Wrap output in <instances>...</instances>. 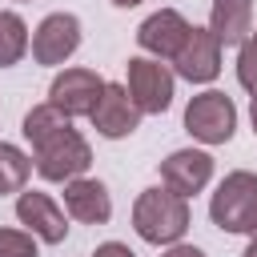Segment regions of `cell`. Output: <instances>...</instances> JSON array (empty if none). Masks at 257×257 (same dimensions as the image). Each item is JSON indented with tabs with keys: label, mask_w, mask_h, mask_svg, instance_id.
Instances as JSON below:
<instances>
[{
	"label": "cell",
	"mask_w": 257,
	"mask_h": 257,
	"mask_svg": "<svg viewBox=\"0 0 257 257\" xmlns=\"http://www.w3.org/2000/svg\"><path fill=\"white\" fill-rule=\"evenodd\" d=\"M241 257H257V237H249V245H245V253Z\"/></svg>",
	"instance_id": "cell-23"
},
{
	"label": "cell",
	"mask_w": 257,
	"mask_h": 257,
	"mask_svg": "<svg viewBox=\"0 0 257 257\" xmlns=\"http://www.w3.org/2000/svg\"><path fill=\"white\" fill-rule=\"evenodd\" d=\"M209 181H213V157H209V149H173L161 161V185H169L185 201L197 197V193H205Z\"/></svg>",
	"instance_id": "cell-11"
},
{
	"label": "cell",
	"mask_w": 257,
	"mask_h": 257,
	"mask_svg": "<svg viewBox=\"0 0 257 257\" xmlns=\"http://www.w3.org/2000/svg\"><path fill=\"white\" fill-rule=\"evenodd\" d=\"M253 28V0H213L209 4V32L221 48H237Z\"/></svg>",
	"instance_id": "cell-14"
},
{
	"label": "cell",
	"mask_w": 257,
	"mask_h": 257,
	"mask_svg": "<svg viewBox=\"0 0 257 257\" xmlns=\"http://www.w3.org/2000/svg\"><path fill=\"white\" fill-rule=\"evenodd\" d=\"M249 237H257V229H253V233H249Z\"/></svg>",
	"instance_id": "cell-25"
},
{
	"label": "cell",
	"mask_w": 257,
	"mask_h": 257,
	"mask_svg": "<svg viewBox=\"0 0 257 257\" xmlns=\"http://www.w3.org/2000/svg\"><path fill=\"white\" fill-rule=\"evenodd\" d=\"M64 213L80 225H104L112 217V197L108 185L96 177H72L64 181Z\"/></svg>",
	"instance_id": "cell-13"
},
{
	"label": "cell",
	"mask_w": 257,
	"mask_h": 257,
	"mask_svg": "<svg viewBox=\"0 0 257 257\" xmlns=\"http://www.w3.org/2000/svg\"><path fill=\"white\" fill-rule=\"evenodd\" d=\"M124 88L145 116H161V112H169V104L177 96V72L165 60L141 52V56H128V64H124Z\"/></svg>",
	"instance_id": "cell-4"
},
{
	"label": "cell",
	"mask_w": 257,
	"mask_h": 257,
	"mask_svg": "<svg viewBox=\"0 0 257 257\" xmlns=\"http://www.w3.org/2000/svg\"><path fill=\"white\" fill-rule=\"evenodd\" d=\"M189 225H193L189 201L181 193H173L169 185H153L133 201V229H137L141 241H149L157 249L185 241Z\"/></svg>",
	"instance_id": "cell-1"
},
{
	"label": "cell",
	"mask_w": 257,
	"mask_h": 257,
	"mask_svg": "<svg viewBox=\"0 0 257 257\" xmlns=\"http://www.w3.org/2000/svg\"><path fill=\"white\" fill-rule=\"evenodd\" d=\"M92 257H137L124 241H100L96 249H92Z\"/></svg>",
	"instance_id": "cell-20"
},
{
	"label": "cell",
	"mask_w": 257,
	"mask_h": 257,
	"mask_svg": "<svg viewBox=\"0 0 257 257\" xmlns=\"http://www.w3.org/2000/svg\"><path fill=\"white\" fill-rule=\"evenodd\" d=\"M161 257H205V249H197V245H185V241H177V245H165V253Z\"/></svg>",
	"instance_id": "cell-21"
},
{
	"label": "cell",
	"mask_w": 257,
	"mask_h": 257,
	"mask_svg": "<svg viewBox=\"0 0 257 257\" xmlns=\"http://www.w3.org/2000/svg\"><path fill=\"white\" fill-rule=\"evenodd\" d=\"M32 177V153H24L12 141H0V197H12Z\"/></svg>",
	"instance_id": "cell-16"
},
{
	"label": "cell",
	"mask_w": 257,
	"mask_h": 257,
	"mask_svg": "<svg viewBox=\"0 0 257 257\" xmlns=\"http://www.w3.org/2000/svg\"><path fill=\"white\" fill-rule=\"evenodd\" d=\"M209 221L221 233H253L257 229V173L233 169L209 197Z\"/></svg>",
	"instance_id": "cell-2"
},
{
	"label": "cell",
	"mask_w": 257,
	"mask_h": 257,
	"mask_svg": "<svg viewBox=\"0 0 257 257\" xmlns=\"http://www.w3.org/2000/svg\"><path fill=\"white\" fill-rule=\"evenodd\" d=\"M40 241L20 225V229H0V257H36Z\"/></svg>",
	"instance_id": "cell-19"
},
{
	"label": "cell",
	"mask_w": 257,
	"mask_h": 257,
	"mask_svg": "<svg viewBox=\"0 0 257 257\" xmlns=\"http://www.w3.org/2000/svg\"><path fill=\"white\" fill-rule=\"evenodd\" d=\"M185 133L197 145H205V149L229 145L233 133H237V104H233V96H225L221 88L197 92L185 104Z\"/></svg>",
	"instance_id": "cell-5"
},
{
	"label": "cell",
	"mask_w": 257,
	"mask_h": 257,
	"mask_svg": "<svg viewBox=\"0 0 257 257\" xmlns=\"http://www.w3.org/2000/svg\"><path fill=\"white\" fill-rule=\"evenodd\" d=\"M141 116H145V112L133 104L128 88H124L120 80H104V88H100V96H96V104H92V112H88L96 137H104V141H124V137H133V133L141 128Z\"/></svg>",
	"instance_id": "cell-8"
},
{
	"label": "cell",
	"mask_w": 257,
	"mask_h": 257,
	"mask_svg": "<svg viewBox=\"0 0 257 257\" xmlns=\"http://www.w3.org/2000/svg\"><path fill=\"white\" fill-rule=\"evenodd\" d=\"M189 20L177 12V8H157V12H149L145 20H141V28H137V44H141V52L145 56H157V60H173L177 56V48L185 44V36H189Z\"/></svg>",
	"instance_id": "cell-12"
},
{
	"label": "cell",
	"mask_w": 257,
	"mask_h": 257,
	"mask_svg": "<svg viewBox=\"0 0 257 257\" xmlns=\"http://www.w3.org/2000/svg\"><path fill=\"white\" fill-rule=\"evenodd\" d=\"M80 40H84V28H80V20H76L72 12H48V16L32 28L28 52H32L36 64L60 68V64H68V60L76 56Z\"/></svg>",
	"instance_id": "cell-6"
},
{
	"label": "cell",
	"mask_w": 257,
	"mask_h": 257,
	"mask_svg": "<svg viewBox=\"0 0 257 257\" xmlns=\"http://www.w3.org/2000/svg\"><path fill=\"white\" fill-rule=\"evenodd\" d=\"M100 88H104V76H96L92 68L72 64V68H60V72L52 76V84H48V104H56L60 112H68V116L76 120V116H88V112H92Z\"/></svg>",
	"instance_id": "cell-10"
},
{
	"label": "cell",
	"mask_w": 257,
	"mask_h": 257,
	"mask_svg": "<svg viewBox=\"0 0 257 257\" xmlns=\"http://www.w3.org/2000/svg\"><path fill=\"white\" fill-rule=\"evenodd\" d=\"M72 124V116L68 112H60L56 104H32L28 112H24V124H20V133H24V141L28 145H40V141H48L52 133H60V128H68Z\"/></svg>",
	"instance_id": "cell-17"
},
{
	"label": "cell",
	"mask_w": 257,
	"mask_h": 257,
	"mask_svg": "<svg viewBox=\"0 0 257 257\" xmlns=\"http://www.w3.org/2000/svg\"><path fill=\"white\" fill-rule=\"evenodd\" d=\"M16 4H28V0H16Z\"/></svg>",
	"instance_id": "cell-26"
},
{
	"label": "cell",
	"mask_w": 257,
	"mask_h": 257,
	"mask_svg": "<svg viewBox=\"0 0 257 257\" xmlns=\"http://www.w3.org/2000/svg\"><path fill=\"white\" fill-rule=\"evenodd\" d=\"M16 221L44 245H60L68 237V213L44 193V189H20L16 193Z\"/></svg>",
	"instance_id": "cell-9"
},
{
	"label": "cell",
	"mask_w": 257,
	"mask_h": 257,
	"mask_svg": "<svg viewBox=\"0 0 257 257\" xmlns=\"http://www.w3.org/2000/svg\"><path fill=\"white\" fill-rule=\"evenodd\" d=\"M28 40H32V32H28L24 16L16 8H0V68L20 64L28 56Z\"/></svg>",
	"instance_id": "cell-15"
},
{
	"label": "cell",
	"mask_w": 257,
	"mask_h": 257,
	"mask_svg": "<svg viewBox=\"0 0 257 257\" xmlns=\"http://www.w3.org/2000/svg\"><path fill=\"white\" fill-rule=\"evenodd\" d=\"M249 124H253V137H257V92H253V100H249Z\"/></svg>",
	"instance_id": "cell-22"
},
{
	"label": "cell",
	"mask_w": 257,
	"mask_h": 257,
	"mask_svg": "<svg viewBox=\"0 0 257 257\" xmlns=\"http://www.w3.org/2000/svg\"><path fill=\"white\" fill-rule=\"evenodd\" d=\"M237 84L249 96L257 92V28H249V36L237 44Z\"/></svg>",
	"instance_id": "cell-18"
},
{
	"label": "cell",
	"mask_w": 257,
	"mask_h": 257,
	"mask_svg": "<svg viewBox=\"0 0 257 257\" xmlns=\"http://www.w3.org/2000/svg\"><path fill=\"white\" fill-rule=\"evenodd\" d=\"M221 40L209 32V24H193L189 28V36H185V44L177 48V56L169 60V68L181 76V80H189V84H213L217 76H221Z\"/></svg>",
	"instance_id": "cell-7"
},
{
	"label": "cell",
	"mask_w": 257,
	"mask_h": 257,
	"mask_svg": "<svg viewBox=\"0 0 257 257\" xmlns=\"http://www.w3.org/2000/svg\"><path fill=\"white\" fill-rule=\"evenodd\" d=\"M92 165V145L84 141L80 128H60L52 133L48 141L32 145V169L40 173V181H52V185H64L72 177H84Z\"/></svg>",
	"instance_id": "cell-3"
},
{
	"label": "cell",
	"mask_w": 257,
	"mask_h": 257,
	"mask_svg": "<svg viewBox=\"0 0 257 257\" xmlns=\"http://www.w3.org/2000/svg\"><path fill=\"white\" fill-rule=\"evenodd\" d=\"M116 8H137V4H145V0H112Z\"/></svg>",
	"instance_id": "cell-24"
}]
</instances>
